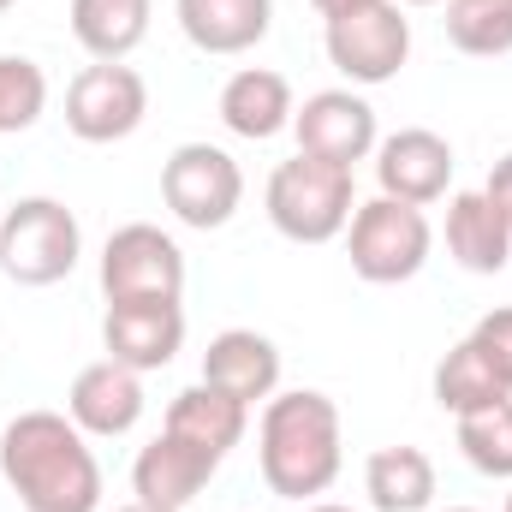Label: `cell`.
<instances>
[{"label": "cell", "instance_id": "6da1fadb", "mask_svg": "<svg viewBox=\"0 0 512 512\" xmlns=\"http://www.w3.org/2000/svg\"><path fill=\"white\" fill-rule=\"evenodd\" d=\"M0 477L24 512H96L102 465L66 411H18L0 429Z\"/></svg>", "mask_w": 512, "mask_h": 512}, {"label": "cell", "instance_id": "7a4b0ae2", "mask_svg": "<svg viewBox=\"0 0 512 512\" xmlns=\"http://www.w3.org/2000/svg\"><path fill=\"white\" fill-rule=\"evenodd\" d=\"M256 465H262V483L268 495L280 501H316L334 489L346 453H340V405L316 387H292V393H274L262 405V423H256Z\"/></svg>", "mask_w": 512, "mask_h": 512}, {"label": "cell", "instance_id": "3957f363", "mask_svg": "<svg viewBox=\"0 0 512 512\" xmlns=\"http://www.w3.org/2000/svg\"><path fill=\"white\" fill-rule=\"evenodd\" d=\"M262 209H268V227L292 245H328L352 227V209H358V185L346 167H328L316 155H292L268 173V191H262Z\"/></svg>", "mask_w": 512, "mask_h": 512}, {"label": "cell", "instance_id": "277c9868", "mask_svg": "<svg viewBox=\"0 0 512 512\" xmlns=\"http://www.w3.org/2000/svg\"><path fill=\"white\" fill-rule=\"evenodd\" d=\"M84 227L60 197H18L0 215V274L12 286H54L78 268Z\"/></svg>", "mask_w": 512, "mask_h": 512}, {"label": "cell", "instance_id": "5b68a950", "mask_svg": "<svg viewBox=\"0 0 512 512\" xmlns=\"http://www.w3.org/2000/svg\"><path fill=\"white\" fill-rule=\"evenodd\" d=\"M435 251V227L423 209L411 203H393V197H370L352 209V227H346V256H352V274L364 286H399V280H417L423 262Z\"/></svg>", "mask_w": 512, "mask_h": 512}, {"label": "cell", "instance_id": "8992f818", "mask_svg": "<svg viewBox=\"0 0 512 512\" xmlns=\"http://www.w3.org/2000/svg\"><path fill=\"white\" fill-rule=\"evenodd\" d=\"M161 203L173 209L179 227L215 233L239 215L245 203V173L221 143H179L161 167Z\"/></svg>", "mask_w": 512, "mask_h": 512}, {"label": "cell", "instance_id": "52a82bcc", "mask_svg": "<svg viewBox=\"0 0 512 512\" xmlns=\"http://www.w3.org/2000/svg\"><path fill=\"white\" fill-rule=\"evenodd\" d=\"M322 42H328V60H334L340 78L376 90L387 78H399V66L411 60V18L393 0H364L340 18H328Z\"/></svg>", "mask_w": 512, "mask_h": 512}, {"label": "cell", "instance_id": "ba28073f", "mask_svg": "<svg viewBox=\"0 0 512 512\" xmlns=\"http://www.w3.org/2000/svg\"><path fill=\"white\" fill-rule=\"evenodd\" d=\"M102 298L108 304H143V298H185V251L173 233L131 221L102 245Z\"/></svg>", "mask_w": 512, "mask_h": 512}, {"label": "cell", "instance_id": "9c48e42d", "mask_svg": "<svg viewBox=\"0 0 512 512\" xmlns=\"http://www.w3.org/2000/svg\"><path fill=\"white\" fill-rule=\"evenodd\" d=\"M149 114V84L126 60H96L66 84V131L78 143H126Z\"/></svg>", "mask_w": 512, "mask_h": 512}, {"label": "cell", "instance_id": "30bf717a", "mask_svg": "<svg viewBox=\"0 0 512 512\" xmlns=\"http://www.w3.org/2000/svg\"><path fill=\"white\" fill-rule=\"evenodd\" d=\"M292 137H298V155H316L328 167H358L376 155L382 131H376V108L358 96V90H316L304 96V108L292 114Z\"/></svg>", "mask_w": 512, "mask_h": 512}, {"label": "cell", "instance_id": "8fae6325", "mask_svg": "<svg viewBox=\"0 0 512 512\" xmlns=\"http://www.w3.org/2000/svg\"><path fill=\"white\" fill-rule=\"evenodd\" d=\"M376 185L393 203H411V209H429L447 197L453 185V143L429 126H405L376 143Z\"/></svg>", "mask_w": 512, "mask_h": 512}, {"label": "cell", "instance_id": "7c38bea8", "mask_svg": "<svg viewBox=\"0 0 512 512\" xmlns=\"http://www.w3.org/2000/svg\"><path fill=\"white\" fill-rule=\"evenodd\" d=\"M102 346L114 364H126L137 376L167 370L185 352V304L173 298H143V304H108L102 316Z\"/></svg>", "mask_w": 512, "mask_h": 512}, {"label": "cell", "instance_id": "4fadbf2b", "mask_svg": "<svg viewBox=\"0 0 512 512\" xmlns=\"http://www.w3.org/2000/svg\"><path fill=\"white\" fill-rule=\"evenodd\" d=\"M215 471H221L215 453H203V447H191V441H179V435L161 429V435L137 453V465H131V489H137L143 507L185 512L203 489H209Z\"/></svg>", "mask_w": 512, "mask_h": 512}, {"label": "cell", "instance_id": "5bb4252c", "mask_svg": "<svg viewBox=\"0 0 512 512\" xmlns=\"http://www.w3.org/2000/svg\"><path fill=\"white\" fill-rule=\"evenodd\" d=\"M66 417L96 435V441H114V435H131L137 417H143V376L114 364V358H96L72 376V393H66Z\"/></svg>", "mask_w": 512, "mask_h": 512}, {"label": "cell", "instance_id": "9a60e30c", "mask_svg": "<svg viewBox=\"0 0 512 512\" xmlns=\"http://www.w3.org/2000/svg\"><path fill=\"white\" fill-rule=\"evenodd\" d=\"M203 382L221 387L239 405H256V399L268 405L280 393V346L268 334H256V328H227L203 352Z\"/></svg>", "mask_w": 512, "mask_h": 512}, {"label": "cell", "instance_id": "2e32d148", "mask_svg": "<svg viewBox=\"0 0 512 512\" xmlns=\"http://www.w3.org/2000/svg\"><path fill=\"white\" fill-rule=\"evenodd\" d=\"M447 256L465 274H501L512 262V215L495 209L489 191H453L447 197Z\"/></svg>", "mask_w": 512, "mask_h": 512}, {"label": "cell", "instance_id": "e0dca14e", "mask_svg": "<svg viewBox=\"0 0 512 512\" xmlns=\"http://www.w3.org/2000/svg\"><path fill=\"white\" fill-rule=\"evenodd\" d=\"M179 30L203 54H251L274 24V0H173Z\"/></svg>", "mask_w": 512, "mask_h": 512}, {"label": "cell", "instance_id": "ac0fdd59", "mask_svg": "<svg viewBox=\"0 0 512 512\" xmlns=\"http://www.w3.org/2000/svg\"><path fill=\"white\" fill-rule=\"evenodd\" d=\"M292 114H298L292 84L280 72H268V66H245V72H233L221 84V126L233 131V137H245V143L280 137V131L292 126Z\"/></svg>", "mask_w": 512, "mask_h": 512}, {"label": "cell", "instance_id": "d6986e66", "mask_svg": "<svg viewBox=\"0 0 512 512\" xmlns=\"http://www.w3.org/2000/svg\"><path fill=\"white\" fill-rule=\"evenodd\" d=\"M245 423H251V405L227 399L221 387L197 382V387H185V393H173L161 429L179 435V441H191V447H203V453H215V459H227L245 441Z\"/></svg>", "mask_w": 512, "mask_h": 512}, {"label": "cell", "instance_id": "ffe728a7", "mask_svg": "<svg viewBox=\"0 0 512 512\" xmlns=\"http://www.w3.org/2000/svg\"><path fill=\"white\" fill-rule=\"evenodd\" d=\"M364 495L376 512H429L435 507V459L423 447H376L364 465Z\"/></svg>", "mask_w": 512, "mask_h": 512}, {"label": "cell", "instance_id": "44dd1931", "mask_svg": "<svg viewBox=\"0 0 512 512\" xmlns=\"http://www.w3.org/2000/svg\"><path fill=\"white\" fill-rule=\"evenodd\" d=\"M72 36L90 60H126L149 36V0H72Z\"/></svg>", "mask_w": 512, "mask_h": 512}, {"label": "cell", "instance_id": "7402d4cb", "mask_svg": "<svg viewBox=\"0 0 512 512\" xmlns=\"http://www.w3.org/2000/svg\"><path fill=\"white\" fill-rule=\"evenodd\" d=\"M501 399H512V387L489 370V358H483L471 340H459V346L435 364V405H441V411L471 417V411H489V405H501Z\"/></svg>", "mask_w": 512, "mask_h": 512}, {"label": "cell", "instance_id": "603a6c76", "mask_svg": "<svg viewBox=\"0 0 512 512\" xmlns=\"http://www.w3.org/2000/svg\"><path fill=\"white\" fill-rule=\"evenodd\" d=\"M447 6V42L471 60L512 54V0H441Z\"/></svg>", "mask_w": 512, "mask_h": 512}, {"label": "cell", "instance_id": "cb8c5ba5", "mask_svg": "<svg viewBox=\"0 0 512 512\" xmlns=\"http://www.w3.org/2000/svg\"><path fill=\"white\" fill-rule=\"evenodd\" d=\"M459 453H465L471 471L512 483V399L489 405V411L459 417Z\"/></svg>", "mask_w": 512, "mask_h": 512}, {"label": "cell", "instance_id": "d4e9b609", "mask_svg": "<svg viewBox=\"0 0 512 512\" xmlns=\"http://www.w3.org/2000/svg\"><path fill=\"white\" fill-rule=\"evenodd\" d=\"M48 108V78L36 60L24 54H0V137L6 131H30Z\"/></svg>", "mask_w": 512, "mask_h": 512}, {"label": "cell", "instance_id": "484cf974", "mask_svg": "<svg viewBox=\"0 0 512 512\" xmlns=\"http://www.w3.org/2000/svg\"><path fill=\"white\" fill-rule=\"evenodd\" d=\"M465 340H471V346L489 358V370H495V376L512 387V304L489 310V316H477V328H471Z\"/></svg>", "mask_w": 512, "mask_h": 512}, {"label": "cell", "instance_id": "4316f807", "mask_svg": "<svg viewBox=\"0 0 512 512\" xmlns=\"http://www.w3.org/2000/svg\"><path fill=\"white\" fill-rule=\"evenodd\" d=\"M483 191L495 197V209H507V215H512V155L495 161V173H489V185H483Z\"/></svg>", "mask_w": 512, "mask_h": 512}, {"label": "cell", "instance_id": "83f0119b", "mask_svg": "<svg viewBox=\"0 0 512 512\" xmlns=\"http://www.w3.org/2000/svg\"><path fill=\"white\" fill-rule=\"evenodd\" d=\"M322 18H340V12H352V6H364V0H310Z\"/></svg>", "mask_w": 512, "mask_h": 512}, {"label": "cell", "instance_id": "f1b7e54d", "mask_svg": "<svg viewBox=\"0 0 512 512\" xmlns=\"http://www.w3.org/2000/svg\"><path fill=\"white\" fill-rule=\"evenodd\" d=\"M304 512H352V507H334V501H316V507H304Z\"/></svg>", "mask_w": 512, "mask_h": 512}, {"label": "cell", "instance_id": "f546056e", "mask_svg": "<svg viewBox=\"0 0 512 512\" xmlns=\"http://www.w3.org/2000/svg\"><path fill=\"white\" fill-rule=\"evenodd\" d=\"M393 6H441V0H393Z\"/></svg>", "mask_w": 512, "mask_h": 512}, {"label": "cell", "instance_id": "4dcf8cb0", "mask_svg": "<svg viewBox=\"0 0 512 512\" xmlns=\"http://www.w3.org/2000/svg\"><path fill=\"white\" fill-rule=\"evenodd\" d=\"M120 512H161V507H143V501H131V507H120Z\"/></svg>", "mask_w": 512, "mask_h": 512}, {"label": "cell", "instance_id": "1f68e13d", "mask_svg": "<svg viewBox=\"0 0 512 512\" xmlns=\"http://www.w3.org/2000/svg\"><path fill=\"white\" fill-rule=\"evenodd\" d=\"M12 6H18V0H0V12H12Z\"/></svg>", "mask_w": 512, "mask_h": 512}, {"label": "cell", "instance_id": "d6a6232c", "mask_svg": "<svg viewBox=\"0 0 512 512\" xmlns=\"http://www.w3.org/2000/svg\"><path fill=\"white\" fill-rule=\"evenodd\" d=\"M447 512H477V507H447Z\"/></svg>", "mask_w": 512, "mask_h": 512}, {"label": "cell", "instance_id": "836d02e7", "mask_svg": "<svg viewBox=\"0 0 512 512\" xmlns=\"http://www.w3.org/2000/svg\"><path fill=\"white\" fill-rule=\"evenodd\" d=\"M501 512H512V495H507V507H501Z\"/></svg>", "mask_w": 512, "mask_h": 512}]
</instances>
